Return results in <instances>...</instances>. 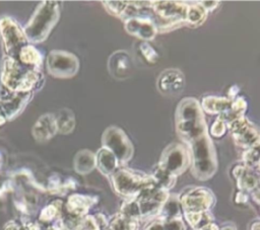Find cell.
Masks as SVG:
<instances>
[{"instance_id": "obj_1", "label": "cell", "mask_w": 260, "mask_h": 230, "mask_svg": "<svg viewBox=\"0 0 260 230\" xmlns=\"http://www.w3.org/2000/svg\"><path fill=\"white\" fill-rule=\"evenodd\" d=\"M60 15L59 3L44 1L36 9L30 20L24 27V34L28 41L40 43L44 41L57 23Z\"/></svg>"}, {"instance_id": "obj_2", "label": "cell", "mask_w": 260, "mask_h": 230, "mask_svg": "<svg viewBox=\"0 0 260 230\" xmlns=\"http://www.w3.org/2000/svg\"><path fill=\"white\" fill-rule=\"evenodd\" d=\"M42 77L38 71L22 67L13 58H6L1 72L2 84L11 91L26 92Z\"/></svg>"}, {"instance_id": "obj_3", "label": "cell", "mask_w": 260, "mask_h": 230, "mask_svg": "<svg viewBox=\"0 0 260 230\" xmlns=\"http://www.w3.org/2000/svg\"><path fill=\"white\" fill-rule=\"evenodd\" d=\"M112 182L117 194L127 199L135 198L142 189L155 184L151 175L128 168H117L112 174Z\"/></svg>"}, {"instance_id": "obj_4", "label": "cell", "mask_w": 260, "mask_h": 230, "mask_svg": "<svg viewBox=\"0 0 260 230\" xmlns=\"http://www.w3.org/2000/svg\"><path fill=\"white\" fill-rule=\"evenodd\" d=\"M188 6L178 1H151V8L156 16V28H167L185 21Z\"/></svg>"}, {"instance_id": "obj_5", "label": "cell", "mask_w": 260, "mask_h": 230, "mask_svg": "<svg viewBox=\"0 0 260 230\" xmlns=\"http://www.w3.org/2000/svg\"><path fill=\"white\" fill-rule=\"evenodd\" d=\"M103 147L110 150L117 158L118 162L126 163L133 155L134 149L126 134L117 127H109L102 138Z\"/></svg>"}, {"instance_id": "obj_6", "label": "cell", "mask_w": 260, "mask_h": 230, "mask_svg": "<svg viewBox=\"0 0 260 230\" xmlns=\"http://www.w3.org/2000/svg\"><path fill=\"white\" fill-rule=\"evenodd\" d=\"M191 163L189 151L181 144H172L161 154L158 166L175 176L183 173Z\"/></svg>"}, {"instance_id": "obj_7", "label": "cell", "mask_w": 260, "mask_h": 230, "mask_svg": "<svg viewBox=\"0 0 260 230\" xmlns=\"http://www.w3.org/2000/svg\"><path fill=\"white\" fill-rule=\"evenodd\" d=\"M214 201L213 194L205 187L189 188L179 199L184 213L207 212L213 206Z\"/></svg>"}, {"instance_id": "obj_8", "label": "cell", "mask_w": 260, "mask_h": 230, "mask_svg": "<svg viewBox=\"0 0 260 230\" xmlns=\"http://www.w3.org/2000/svg\"><path fill=\"white\" fill-rule=\"evenodd\" d=\"M48 71L58 78H70L76 74L79 68L77 58L63 51H52L47 59Z\"/></svg>"}, {"instance_id": "obj_9", "label": "cell", "mask_w": 260, "mask_h": 230, "mask_svg": "<svg viewBox=\"0 0 260 230\" xmlns=\"http://www.w3.org/2000/svg\"><path fill=\"white\" fill-rule=\"evenodd\" d=\"M0 33L5 51L10 58L18 55L26 42L24 31L11 18L2 17L0 19Z\"/></svg>"}, {"instance_id": "obj_10", "label": "cell", "mask_w": 260, "mask_h": 230, "mask_svg": "<svg viewBox=\"0 0 260 230\" xmlns=\"http://www.w3.org/2000/svg\"><path fill=\"white\" fill-rule=\"evenodd\" d=\"M230 131L236 143L244 148H252L260 145V132L247 119L239 118L228 123Z\"/></svg>"}, {"instance_id": "obj_11", "label": "cell", "mask_w": 260, "mask_h": 230, "mask_svg": "<svg viewBox=\"0 0 260 230\" xmlns=\"http://www.w3.org/2000/svg\"><path fill=\"white\" fill-rule=\"evenodd\" d=\"M185 78L177 69H167L161 72L157 79V88L161 93L176 95L184 88Z\"/></svg>"}, {"instance_id": "obj_12", "label": "cell", "mask_w": 260, "mask_h": 230, "mask_svg": "<svg viewBox=\"0 0 260 230\" xmlns=\"http://www.w3.org/2000/svg\"><path fill=\"white\" fill-rule=\"evenodd\" d=\"M233 174L241 191L251 193L252 195L260 191V177L254 169L246 165H237Z\"/></svg>"}, {"instance_id": "obj_13", "label": "cell", "mask_w": 260, "mask_h": 230, "mask_svg": "<svg viewBox=\"0 0 260 230\" xmlns=\"http://www.w3.org/2000/svg\"><path fill=\"white\" fill-rule=\"evenodd\" d=\"M125 29L129 34L143 40L144 42L152 40L157 32L155 24L150 19L139 17L126 19Z\"/></svg>"}, {"instance_id": "obj_14", "label": "cell", "mask_w": 260, "mask_h": 230, "mask_svg": "<svg viewBox=\"0 0 260 230\" xmlns=\"http://www.w3.org/2000/svg\"><path fill=\"white\" fill-rule=\"evenodd\" d=\"M110 73L117 79L128 77L132 71V61L125 51H117L111 55L108 62Z\"/></svg>"}, {"instance_id": "obj_15", "label": "cell", "mask_w": 260, "mask_h": 230, "mask_svg": "<svg viewBox=\"0 0 260 230\" xmlns=\"http://www.w3.org/2000/svg\"><path fill=\"white\" fill-rule=\"evenodd\" d=\"M57 132L55 117L51 113L42 116L32 128V135L39 142H45L51 139Z\"/></svg>"}, {"instance_id": "obj_16", "label": "cell", "mask_w": 260, "mask_h": 230, "mask_svg": "<svg viewBox=\"0 0 260 230\" xmlns=\"http://www.w3.org/2000/svg\"><path fill=\"white\" fill-rule=\"evenodd\" d=\"M29 98V93L27 92H18L13 93L8 99L1 101L0 104L2 106V109L5 113V116L8 119H12L15 117L18 112L21 111V109L26 104V101Z\"/></svg>"}, {"instance_id": "obj_17", "label": "cell", "mask_w": 260, "mask_h": 230, "mask_svg": "<svg viewBox=\"0 0 260 230\" xmlns=\"http://www.w3.org/2000/svg\"><path fill=\"white\" fill-rule=\"evenodd\" d=\"M118 164L119 162L116 156L110 150L104 147L99 150L95 156V165L102 173L112 175L118 168Z\"/></svg>"}, {"instance_id": "obj_18", "label": "cell", "mask_w": 260, "mask_h": 230, "mask_svg": "<svg viewBox=\"0 0 260 230\" xmlns=\"http://www.w3.org/2000/svg\"><path fill=\"white\" fill-rule=\"evenodd\" d=\"M232 105V100L223 97L216 96H206L202 99L201 108L208 113H225Z\"/></svg>"}, {"instance_id": "obj_19", "label": "cell", "mask_w": 260, "mask_h": 230, "mask_svg": "<svg viewBox=\"0 0 260 230\" xmlns=\"http://www.w3.org/2000/svg\"><path fill=\"white\" fill-rule=\"evenodd\" d=\"M93 200L89 197L80 196V195H73L68 199L67 202V209L69 213L75 216H83L88 211L89 207L93 204Z\"/></svg>"}, {"instance_id": "obj_20", "label": "cell", "mask_w": 260, "mask_h": 230, "mask_svg": "<svg viewBox=\"0 0 260 230\" xmlns=\"http://www.w3.org/2000/svg\"><path fill=\"white\" fill-rule=\"evenodd\" d=\"M95 166V156L88 150L79 151L74 159V167L78 173L85 174Z\"/></svg>"}, {"instance_id": "obj_21", "label": "cell", "mask_w": 260, "mask_h": 230, "mask_svg": "<svg viewBox=\"0 0 260 230\" xmlns=\"http://www.w3.org/2000/svg\"><path fill=\"white\" fill-rule=\"evenodd\" d=\"M57 131H59L62 134H69L73 131L75 126V120L74 114L70 109L63 108L61 109L57 117L55 118Z\"/></svg>"}, {"instance_id": "obj_22", "label": "cell", "mask_w": 260, "mask_h": 230, "mask_svg": "<svg viewBox=\"0 0 260 230\" xmlns=\"http://www.w3.org/2000/svg\"><path fill=\"white\" fill-rule=\"evenodd\" d=\"M152 179L154 180V183L166 190H169L170 188H172L175 183H176V177L175 175H173L172 173H170L169 171L165 170L164 168L159 167L158 165L156 166V168L153 171V174L151 175Z\"/></svg>"}, {"instance_id": "obj_23", "label": "cell", "mask_w": 260, "mask_h": 230, "mask_svg": "<svg viewBox=\"0 0 260 230\" xmlns=\"http://www.w3.org/2000/svg\"><path fill=\"white\" fill-rule=\"evenodd\" d=\"M138 221L130 219L121 213L114 216V218L106 226V230H137Z\"/></svg>"}, {"instance_id": "obj_24", "label": "cell", "mask_w": 260, "mask_h": 230, "mask_svg": "<svg viewBox=\"0 0 260 230\" xmlns=\"http://www.w3.org/2000/svg\"><path fill=\"white\" fill-rule=\"evenodd\" d=\"M20 61L25 65H32V66H40L42 64V57L38 50L32 46H24L19 54Z\"/></svg>"}, {"instance_id": "obj_25", "label": "cell", "mask_w": 260, "mask_h": 230, "mask_svg": "<svg viewBox=\"0 0 260 230\" xmlns=\"http://www.w3.org/2000/svg\"><path fill=\"white\" fill-rule=\"evenodd\" d=\"M185 219L194 230H197L212 222V217L208 212L201 213H184Z\"/></svg>"}, {"instance_id": "obj_26", "label": "cell", "mask_w": 260, "mask_h": 230, "mask_svg": "<svg viewBox=\"0 0 260 230\" xmlns=\"http://www.w3.org/2000/svg\"><path fill=\"white\" fill-rule=\"evenodd\" d=\"M207 11L200 5H190L188 6L187 9V14H186V22H189L190 24H200L204 21L206 18Z\"/></svg>"}, {"instance_id": "obj_27", "label": "cell", "mask_w": 260, "mask_h": 230, "mask_svg": "<svg viewBox=\"0 0 260 230\" xmlns=\"http://www.w3.org/2000/svg\"><path fill=\"white\" fill-rule=\"evenodd\" d=\"M139 53L143 57V59L148 63V64H155L156 61L158 60V54L157 52L149 45L147 42H142L139 44Z\"/></svg>"}, {"instance_id": "obj_28", "label": "cell", "mask_w": 260, "mask_h": 230, "mask_svg": "<svg viewBox=\"0 0 260 230\" xmlns=\"http://www.w3.org/2000/svg\"><path fill=\"white\" fill-rule=\"evenodd\" d=\"M76 230H101V222L92 216H86L79 220Z\"/></svg>"}, {"instance_id": "obj_29", "label": "cell", "mask_w": 260, "mask_h": 230, "mask_svg": "<svg viewBox=\"0 0 260 230\" xmlns=\"http://www.w3.org/2000/svg\"><path fill=\"white\" fill-rule=\"evenodd\" d=\"M103 3L105 4V8L109 13L121 17L128 4V1H104Z\"/></svg>"}, {"instance_id": "obj_30", "label": "cell", "mask_w": 260, "mask_h": 230, "mask_svg": "<svg viewBox=\"0 0 260 230\" xmlns=\"http://www.w3.org/2000/svg\"><path fill=\"white\" fill-rule=\"evenodd\" d=\"M162 219V218H161ZM165 230H185L184 222L181 217H175L171 219H162Z\"/></svg>"}, {"instance_id": "obj_31", "label": "cell", "mask_w": 260, "mask_h": 230, "mask_svg": "<svg viewBox=\"0 0 260 230\" xmlns=\"http://www.w3.org/2000/svg\"><path fill=\"white\" fill-rule=\"evenodd\" d=\"M224 132H225V123L222 120L217 118V120L212 124L210 128V134L218 138V137H221L224 134Z\"/></svg>"}, {"instance_id": "obj_32", "label": "cell", "mask_w": 260, "mask_h": 230, "mask_svg": "<svg viewBox=\"0 0 260 230\" xmlns=\"http://www.w3.org/2000/svg\"><path fill=\"white\" fill-rule=\"evenodd\" d=\"M57 213V207L54 205H50L47 206L41 213L40 219L43 221H50L51 219H53L56 216Z\"/></svg>"}, {"instance_id": "obj_33", "label": "cell", "mask_w": 260, "mask_h": 230, "mask_svg": "<svg viewBox=\"0 0 260 230\" xmlns=\"http://www.w3.org/2000/svg\"><path fill=\"white\" fill-rule=\"evenodd\" d=\"M144 230H165L162 219L159 217L158 219L152 221Z\"/></svg>"}, {"instance_id": "obj_34", "label": "cell", "mask_w": 260, "mask_h": 230, "mask_svg": "<svg viewBox=\"0 0 260 230\" xmlns=\"http://www.w3.org/2000/svg\"><path fill=\"white\" fill-rule=\"evenodd\" d=\"M199 4H200L206 11H208V10L214 9V8L217 6L218 2H217V1H201Z\"/></svg>"}, {"instance_id": "obj_35", "label": "cell", "mask_w": 260, "mask_h": 230, "mask_svg": "<svg viewBox=\"0 0 260 230\" xmlns=\"http://www.w3.org/2000/svg\"><path fill=\"white\" fill-rule=\"evenodd\" d=\"M247 201V195L244 193V191H239L237 194V197H236V202L237 203H245Z\"/></svg>"}, {"instance_id": "obj_36", "label": "cell", "mask_w": 260, "mask_h": 230, "mask_svg": "<svg viewBox=\"0 0 260 230\" xmlns=\"http://www.w3.org/2000/svg\"><path fill=\"white\" fill-rule=\"evenodd\" d=\"M197 230H219V228L216 224L211 222V223H209V224H207V225H205V226H203V227H201Z\"/></svg>"}, {"instance_id": "obj_37", "label": "cell", "mask_w": 260, "mask_h": 230, "mask_svg": "<svg viewBox=\"0 0 260 230\" xmlns=\"http://www.w3.org/2000/svg\"><path fill=\"white\" fill-rule=\"evenodd\" d=\"M19 228H20V226L18 224L14 223V222H10L5 226L4 230H19Z\"/></svg>"}, {"instance_id": "obj_38", "label": "cell", "mask_w": 260, "mask_h": 230, "mask_svg": "<svg viewBox=\"0 0 260 230\" xmlns=\"http://www.w3.org/2000/svg\"><path fill=\"white\" fill-rule=\"evenodd\" d=\"M251 230H260V221H256L251 225Z\"/></svg>"}, {"instance_id": "obj_39", "label": "cell", "mask_w": 260, "mask_h": 230, "mask_svg": "<svg viewBox=\"0 0 260 230\" xmlns=\"http://www.w3.org/2000/svg\"><path fill=\"white\" fill-rule=\"evenodd\" d=\"M219 230H236V227L232 224H229V225H225V226L221 227Z\"/></svg>"}, {"instance_id": "obj_40", "label": "cell", "mask_w": 260, "mask_h": 230, "mask_svg": "<svg viewBox=\"0 0 260 230\" xmlns=\"http://www.w3.org/2000/svg\"><path fill=\"white\" fill-rule=\"evenodd\" d=\"M3 109H2V106H1V104H0V125H2L4 122H5V118H4V116H3Z\"/></svg>"}, {"instance_id": "obj_41", "label": "cell", "mask_w": 260, "mask_h": 230, "mask_svg": "<svg viewBox=\"0 0 260 230\" xmlns=\"http://www.w3.org/2000/svg\"><path fill=\"white\" fill-rule=\"evenodd\" d=\"M0 166H1V154H0Z\"/></svg>"}]
</instances>
